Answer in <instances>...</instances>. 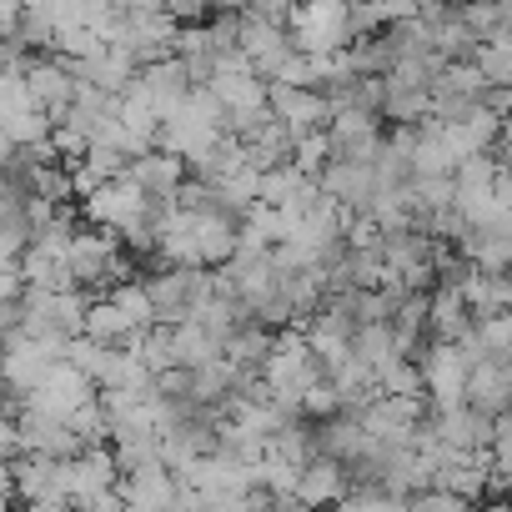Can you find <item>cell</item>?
<instances>
[{"label": "cell", "mask_w": 512, "mask_h": 512, "mask_svg": "<svg viewBox=\"0 0 512 512\" xmlns=\"http://www.w3.org/2000/svg\"><path fill=\"white\" fill-rule=\"evenodd\" d=\"M287 41L297 56H337V51L357 46L352 26H347V6H327V0L287 11Z\"/></svg>", "instance_id": "6da1fadb"}, {"label": "cell", "mask_w": 512, "mask_h": 512, "mask_svg": "<svg viewBox=\"0 0 512 512\" xmlns=\"http://www.w3.org/2000/svg\"><path fill=\"white\" fill-rule=\"evenodd\" d=\"M146 216H151V196H146L136 181H126V176L101 181L91 196H81V221H86V226H101V231H111V236L131 231V226L146 221Z\"/></svg>", "instance_id": "7a4b0ae2"}, {"label": "cell", "mask_w": 512, "mask_h": 512, "mask_svg": "<svg viewBox=\"0 0 512 512\" xmlns=\"http://www.w3.org/2000/svg\"><path fill=\"white\" fill-rule=\"evenodd\" d=\"M412 367L422 372V397L432 402V412H452L467 397V357L452 342H427Z\"/></svg>", "instance_id": "3957f363"}, {"label": "cell", "mask_w": 512, "mask_h": 512, "mask_svg": "<svg viewBox=\"0 0 512 512\" xmlns=\"http://www.w3.org/2000/svg\"><path fill=\"white\" fill-rule=\"evenodd\" d=\"M116 482H121V472H116V462H111V452L106 447H91V452H81V457H71V462H56V487H61V502H71V507H91V502H101L106 492H116Z\"/></svg>", "instance_id": "277c9868"}, {"label": "cell", "mask_w": 512, "mask_h": 512, "mask_svg": "<svg viewBox=\"0 0 512 512\" xmlns=\"http://www.w3.org/2000/svg\"><path fill=\"white\" fill-rule=\"evenodd\" d=\"M86 402H96V382L91 377H81L76 367H66V362H56L46 377H41V387L21 402L26 412H36V417H51V422H71Z\"/></svg>", "instance_id": "5b68a950"}, {"label": "cell", "mask_w": 512, "mask_h": 512, "mask_svg": "<svg viewBox=\"0 0 512 512\" xmlns=\"http://www.w3.org/2000/svg\"><path fill=\"white\" fill-rule=\"evenodd\" d=\"M327 151H332V161L372 166L377 151H382V121L367 116V111H337L327 121Z\"/></svg>", "instance_id": "8992f818"}, {"label": "cell", "mask_w": 512, "mask_h": 512, "mask_svg": "<svg viewBox=\"0 0 512 512\" xmlns=\"http://www.w3.org/2000/svg\"><path fill=\"white\" fill-rule=\"evenodd\" d=\"M56 362L36 347V342H26L21 332H11L6 342H0V387H6L11 397H31L36 387H41V377L51 372Z\"/></svg>", "instance_id": "52a82bcc"}, {"label": "cell", "mask_w": 512, "mask_h": 512, "mask_svg": "<svg viewBox=\"0 0 512 512\" xmlns=\"http://www.w3.org/2000/svg\"><path fill=\"white\" fill-rule=\"evenodd\" d=\"M267 111L277 126H287L292 136H307V131H327L332 121V106L322 101V91H287V86H267Z\"/></svg>", "instance_id": "ba28073f"}, {"label": "cell", "mask_w": 512, "mask_h": 512, "mask_svg": "<svg viewBox=\"0 0 512 512\" xmlns=\"http://www.w3.org/2000/svg\"><path fill=\"white\" fill-rule=\"evenodd\" d=\"M507 402H512V367L507 362H472L467 367V397L462 407L482 412V417H507Z\"/></svg>", "instance_id": "9c48e42d"}, {"label": "cell", "mask_w": 512, "mask_h": 512, "mask_svg": "<svg viewBox=\"0 0 512 512\" xmlns=\"http://www.w3.org/2000/svg\"><path fill=\"white\" fill-rule=\"evenodd\" d=\"M347 492H352V472L337 467V462H327V457H312V462L302 467V477H297V502H302V512H332Z\"/></svg>", "instance_id": "30bf717a"}, {"label": "cell", "mask_w": 512, "mask_h": 512, "mask_svg": "<svg viewBox=\"0 0 512 512\" xmlns=\"http://www.w3.org/2000/svg\"><path fill=\"white\" fill-rule=\"evenodd\" d=\"M116 497H121L126 507H136V512H171V502H176V477H171L161 462H151V467L126 472V477L116 482Z\"/></svg>", "instance_id": "8fae6325"}, {"label": "cell", "mask_w": 512, "mask_h": 512, "mask_svg": "<svg viewBox=\"0 0 512 512\" xmlns=\"http://www.w3.org/2000/svg\"><path fill=\"white\" fill-rule=\"evenodd\" d=\"M126 181H136L151 201H171L181 186H186V166L176 161V156H166V151H146V156H136V161H126V171H121Z\"/></svg>", "instance_id": "7c38bea8"}, {"label": "cell", "mask_w": 512, "mask_h": 512, "mask_svg": "<svg viewBox=\"0 0 512 512\" xmlns=\"http://www.w3.org/2000/svg\"><path fill=\"white\" fill-rule=\"evenodd\" d=\"M467 327H472V317L457 302V292L452 287H432L427 292V342H457Z\"/></svg>", "instance_id": "4fadbf2b"}, {"label": "cell", "mask_w": 512, "mask_h": 512, "mask_svg": "<svg viewBox=\"0 0 512 512\" xmlns=\"http://www.w3.org/2000/svg\"><path fill=\"white\" fill-rule=\"evenodd\" d=\"M166 347H171V367H181V372H196V367H206V362H221V342H211L196 322L171 327V332H166Z\"/></svg>", "instance_id": "5bb4252c"}, {"label": "cell", "mask_w": 512, "mask_h": 512, "mask_svg": "<svg viewBox=\"0 0 512 512\" xmlns=\"http://www.w3.org/2000/svg\"><path fill=\"white\" fill-rule=\"evenodd\" d=\"M472 66H477V76H482L487 86L507 91V86H512V26H507V31L482 36V41H477V51H472Z\"/></svg>", "instance_id": "9a60e30c"}, {"label": "cell", "mask_w": 512, "mask_h": 512, "mask_svg": "<svg viewBox=\"0 0 512 512\" xmlns=\"http://www.w3.org/2000/svg\"><path fill=\"white\" fill-rule=\"evenodd\" d=\"M81 337L96 342V347H121L131 337V322L101 297V302H86V317H81Z\"/></svg>", "instance_id": "2e32d148"}, {"label": "cell", "mask_w": 512, "mask_h": 512, "mask_svg": "<svg viewBox=\"0 0 512 512\" xmlns=\"http://www.w3.org/2000/svg\"><path fill=\"white\" fill-rule=\"evenodd\" d=\"M106 302L131 322V332H151V327H156V307H151V292H146V282H141V277H136V282L111 287V292H106Z\"/></svg>", "instance_id": "e0dca14e"}, {"label": "cell", "mask_w": 512, "mask_h": 512, "mask_svg": "<svg viewBox=\"0 0 512 512\" xmlns=\"http://www.w3.org/2000/svg\"><path fill=\"white\" fill-rule=\"evenodd\" d=\"M372 387H377V397H422V372L407 357H392L372 372Z\"/></svg>", "instance_id": "ac0fdd59"}, {"label": "cell", "mask_w": 512, "mask_h": 512, "mask_svg": "<svg viewBox=\"0 0 512 512\" xmlns=\"http://www.w3.org/2000/svg\"><path fill=\"white\" fill-rule=\"evenodd\" d=\"M332 161V151H327V131H307V136H292V171H302L307 181H317L322 176V166Z\"/></svg>", "instance_id": "d6986e66"}, {"label": "cell", "mask_w": 512, "mask_h": 512, "mask_svg": "<svg viewBox=\"0 0 512 512\" xmlns=\"http://www.w3.org/2000/svg\"><path fill=\"white\" fill-rule=\"evenodd\" d=\"M402 512H472V507L457 502V497H447V492H437V487H427V492L402 497Z\"/></svg>", "instance_id": "ffe728a7"}, {"label": "cell", "mask_w": 512, "mask_h": 512, "mask_svg": "<svg viewBox=\"0 0 512 512\" xmlns=\"http://www.w3.org/2000/svg\"><path fill=\"white\" fill-rule=\"evenodd\" d=\"M0 492H11V457H0Z\"/></svg>", "instance_id": "44dd1931"}, {"label": "cell", "mask_w": 512, "mask_h": 512, "mask_svg": "<svg viewBox=\"0 0 512 512\" xmlns=\"http://www.w3.org/2000/svg\"><path fill=\"white\" fill-rule=\"evenodd\" d=\"M0 512H16V497L11 492H0Z\"/></svg>", "instance_id": "7402d4cb"}, {"label": "cell", "mask_w": 512, "mask_h": 512, "mask_svg": "<svg viewBox=\"0 0 512 512\" xmlns=\"http://www.w3.org/2000/svg\"><path fill=\"white\" fill-rule=\"evenodd\" d=\"M116 512H136V507H126V502H121V507H116Z\"/></svg>", "instance_id": "603a6c76"}]
</instances>
